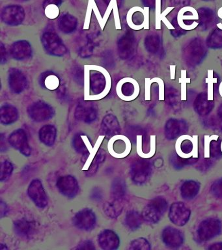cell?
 Instances as JSON below:
<instances>
[{"instance_id":"cell-33","label":"cell","mask_w":222,"mask_h":250,"mask_svg":"<svg viewBox=\"0 0 222 250\" xmlns=\"http://www.w3.org/2000/svg\"><path fill=\"white\" fill-rule=\"evenodd\" d=\"M106 157V151L104 150L100 149L97 151L91 165H90V168L87 172V176H93L97 172L100 165L104 162Z\"/></svg>"},{"instance_id":"cell-38","label":"cell","mask_w":222,"mask_h":250,"mask_svg":"<svg viewBox=\"0 0 222 250\" xmlns=\"http://www.w3.org/2000/svg\"><path fill=\"white\" fill-rule=\"evenodd\" d=\"M151 246L145 238H139L133 240L130 244L129 250H149Z\"/></svg>"},{"instance_id":"cell-5","label":"cell","mask_w":222,"mask_h":250,"mask_svg":"<svg viewBox=\"0 0 222 250\" xmlns=\"http://www.w3.org/2000/svg\"><path fill=\"white\" fill-rule=\"evenodd\" d=\"M28 113L31 119L38 123L49 121L55 114L53 107L42 101L31 105L28 107Z\"/></svg>"},{"instance_id":"cell-42","label":"cell","mask_w":222,"mask_h":250,"mask_svg":"<svg viewBox=\"0 0 222 250\" xmlns=\"http://www.w3.org/2000/svg\"><path fill=\"white\" fill-rule=\"evenodd\" d=\"M155 6H156V30H161V0H155Z\"/></svg>"},{"instance_id":"cell-29","label":"cell","mask_w":222,"mask_h":250,"mask_svg":"<svg viewBox=\"0 0 222 250\" xmlns=\"http://www.w3.org/2000/svg\"><path fill=\"white\" fill-rule=\"evenodd\" d=\"M200 184L194 180L184 182L181 188L182 197L187 200L194 199L200 192Z\"/></svg>"},{"instance_id":"cell-30","label":"cell","mask_w":222,"mask_h":250,"mask_svg":"<svg viewBox=\"0 0 222 250\" xmlns=\"http://www.w3.org/2000/svg\"><path fill=\"white\" fill-rule=\"evenodd\" d=\"M78 25L77 19L70 14H66L59 20V28L64 34H69L75 31Z\"/></svg>"},{"instance_id":"cell-27","label":"cell","mask_w":222,"mask_h":250,"mask_svg":"<svg viewBox=\"0 0 222 250\" xmlns=\"http://www.w3.org/2000/svg\"><path fill=\"white\" fill-rule=\"evenodd\" d=\"M72 144L74 149L78 153L82 154L83 155H87L92 147L89 138L87 136L82 134H78L74 136Z\"/></svg>"},{"instance_id":"cell-36","label":"cell","mask_w":222,"mask_h":250,"mask_svg":"<svg viewBox=\"0 0 222 250\" xmlns=\"http://www.w3.org/2000/svg\"><path fill=\"white\" fill-rule=\"evenodd\" d=\"M181 78H179V84H181V101H186L187 99V84L191 82V79L187 78V70H181Z\"/></svg>"},{"instance_id":"cell-9","label":"cell","mask_w":222,"mask_h":250,"mask_svg":"<svg viewBox=\"0 0 222 250\" xmlns=\"http://www.w3.org/2000/svg\"><path fill=\"white\" fill-rule=\"evenodd\" d=\"M8 142L11 147L18 150L25 157H29L32 153V149L29 145L26 132L23 129L15 130L9 136Z\"/></svg>"},{"instance_id":"cell-40","label":"cell","mask_w":222,"mask_h":250,"mask_svg":"<svg viewBox=\"0 0 222 250\" xmlns=\"http://www.w3.org/2000/svg\"><path fill=\"white\" fill-rule=\"evenodd\" d=\"M210 192L214 197L222 199V178L219 179L212 184Z\"/></svg>"},{"instance_id":"cell-2","label":"cell","mask_w":222,"mask_h":250,"mask_svg":"<svg viewBox=\"0 0 222 250\" xmlns=\"http://www.w3.org/2000/svg\"><path fill=\"white\" fill-rule=\"evenodd\" d=\"M176 153L184 159L198 158V137L197 136L182 135L175 144Z\"/></svg>"},{"instance_id":"cell-10","label":"cell","mask_w":222,"mask_h":250,"mask_svg":"<svg viewBox=\"0 0 222 250\" xmlns=\"http://www.w3.org/2000/svg\"><path fill=\"white\" fill-rule=\"evenodd\" d=\"M97 218L95 213L89 209L80 211L72 219L74 226L80 230L91 231L96 225Z\"/></svg>"},{"instance_id":"cell-14","label":"cell","mask_w":222,"mask_h":250,"mask_svg":"<svg viewBox=\"0 0 222 250\" xmlns=\"http://www.w3.org/2000/svg\"><path fill=\"white\" fill-rule=\"evenodd\" d=\"M151 173V163L147 161H137L134 163L131 170L132 180L136 184H143L147 181Z\"/></svg>"},{"instance_id":"cell-26","label":"cell","mask_w":222,"mask_h":250,"mask_svg":"<svg viewBox=\"0 0 222 250\" xmlns=\"http://www.w3.org/2000/svg\"><path fill=\"white\" fill-rule=\"evenodd\" d=\"M56 135V128L51 125H45L39 130V139L48 147H51L54 144Z\"/></svg>"},{"instance_id":"cell-56","label":"cell","mask_w":222,"mask_h":250,"mask_svg":"<svg viewBox=\"0 0 222 250\" xmlns=\"http://www.w3.org/2000/svg\"><path fill=\"white\" fill-rule=\"evenodd\" d=\"M16 1H28V0H16Z\"/></svg>"},{"instance_id":"cell-21","label":"cell","mask_w":222,"mask_h":250,"mask_svg":"<svg viewBox=\"0 0 222 250\" xmlns=\"http://www.w3.org/2000/svg\"><path fill=\"white\" fill-rule=\"evenodd\" d=\"M120 91L124 99L129 101L135 99L139 93L138 83L133 78L124 79L120 86Z\"/></svg>"},{"instance_id":"cell-1","label":"cell","mask_w":222,"mask_h":250,"mask_svg":"<svg viewBox=\"0 0 222 250\" xmlns=\"http://www.w3.org/2000/svg\"><path fill=\"white\" fill-rule=\"evenodd\" d=\"M167 209L168 203L166 200L162 197H157L151 200L145 206L141 215L143 220L154 224L160 220Z\"/></svg>"},{"instance_id":"cell-41","label":"cell","mask_w":222,"mask_h":250,"mask_svg":"<svg viewBox=\"0 0 222 250\" xmlns=\"http://www.w3.org/2000/svg\"><path fill=\"white\" fill-rule=\"evenodd\" d=\"M174 8H175V7H168V8H166L165 10H164L163 13H162L161 16H160V20H161V21L164 22V25H165V26L167 27L168 30H175V27H174L173 25L171 24V22H170V21L168 20V18H166V16H167V15L169 14V13L171 12V11L173 10Z\"/></svg>"},{"instance_id":"cell-35","label":"cell","mask_w":222,"mask_h":250,"mask_svg":"<svg viewBox=\"0 0 222 250\" xmlns=\"http://www.w3.org/2000/svg\"><path fill=\"white\" fill-rule=\"evenodd\" d=\"M217 78H214L213 70H208L207 78L205 79V83L207 84V100L208 101H213L214 100V84L217 83Z\"/></svg>"},{"instance_id":"cell-12","label":"cell","mask_w":222,"mask_h":250,"mask_svg":"<svg viewBox=\"0 0 222 250\" xmlns=\"http://www.w3.org/2000/svg\"><path fill=\"white\" fill-rule=\"evenodd\" d=\"M56 186L61 194L69 198L75 197L79 190L77 180L71 176L60 177L57 180Z\"/></svg>"},{"instance_id":"cell-18","label":"cell","mask_w":222,"mask_h":250,"mask_svg":"<svg viewBox=\"0 0 222 250\" xmlns=\"http://www.w3.org/2000/svg\"><path fill=\"white\" fill-rule=\"evenodd\" d=\"M162 240L170 248H178L183 243L184 236L181 232L173 227H167L162 232Z\"/></svg>"},{"instance_id":"cell-11","label":"cell","mask_w":222,"mask_h":250,"mask_svg":"<svg viewBox=\"0 0 222 250\" xmlns=\"http://www.w3.org/2000/svg\"><path fill=\"white\" fill-rule=\"evenodd\" d=\"M198 11L194 7L187 6L180 9L177 15V22L180 28L186 31H191L196 29L189 22L198 23L199 20Z\"/></svg>"},{"instance_id":"cell-15","label":"cell","mask_w":222,"mask_h":250,"mask_svg":"<svg viewBox=\"0 0 222 250\" xmlns=\"http://www.w3.org/2000/svg\"><path fill=\"white\" fill-rule=\"evenodd\" d=\"M10 53L13 58L16 60H26L32 55V47L27 40H18L11 45Z\"/></svg>"},{"instance_id":"cell-25","label":"cell","mask_w":222,"mask_h":250,"mask_svg":"<svg viewBox=\"0 0 222 250\" xmlns=\"http://www.w3.org/2000/svg\"><path fill=\"white\" fill-rule=\"evenodd\" d=\"M218 138L217 135L206 136L205 137V157L208 158L210 155L213 157H219L222 151L220 142L217 141Z\"/></svg>"},{"instance_id":"cell-54","label":"cell","mask_w":222,"mask_h":250,"mask_svg":"<svg viewBox=\"0 0 222 250\" xmlns=\"http://www.w3.org/2000/svg\"><path fill=\"white\" fill-rule=\"evenodd\" d=\"M219 93L220 96H221V97L222 98V82L220 83V86H219Z\"/></svg>"},{"instance_id":"cell-4","label":"cell","mask_w":222,"mask_h":250,"mask_svg":"<svg viewBox=\"0 0 222 250\" xmlns=\"http://www.w3.org/2000/svg\"><path fill=\"white\" fill-rule=\"evenodd\" d=\"M222 223L216 218H208L201 222L198 227L197 236L201 242L208 241L220 233Z\"/></svg>"},{"instance_id":"cell-53","label":"cell","mask_w":222,"mask_h":250,"mask_svg":"<svg viewBox=\"0 0 222 250\" xmlns=\"http://www.w3.org/2000/svg\"><path fill=\"white\" fill-rule=\"evenodd\" d=\"M218 16L220 18L222 19V7L218 11Z\"/></svg>"},{"instance_id":"cell-39","label":"cell","mask_w":222,"mask_h":250,"mask_svg":"<svg viewBox=\"0 0 222 250\" xmlns=\"http://www.w3.org/2000/svg\"><path fill=\"white\" fill-rule=\"evenodd\" d=\"M181 130L179 125L176 124V123H170L166 129V137L168 139L173 140L180 135Z\"/></svg>"},{"instance_id":"cell-57","label":"cell","mask_w":222,"mask_h":250,"mask_svg":"<svg viewBox=\"0 0 222 250\" xmlns=\"http://www.w3.org/2000/svg\"><path fill=\"white\" fill-rule=\"evenodd\" d=\"M220 147H221V151L222 153V141L221 143H220Z\"/></svg>"},{"instance_id":"cell-48","label":"cell","mask_w":222,"mask_h":250,"mask_svg":"<svg viewBox=\"0 0 222 250\" xmlns=\"http://www.w3.org/2000/svg\"><path fill=\"white\" fill-rule=\"evenodd\" d=\"M0 51H1V64H3V63H6L7 55L6 49L2 43H1V45H0Z\"/></svg>"},{"instance_id":"cell-31","label":"cell","mask_w":222,"mask_h":250,"mask_svg":"<svg viewBox=\"0 0 222 250\" xmlns=\"http://www.w3.org/2000/svg\"><path fill=\"white\" fill-rule=\"evenodd\" d=\"M142 215L135 211H129L125 216V225L129 230L135 231L141 226L143 222Z\"/></svg>"},{"instance_id":"cell-19","label":"cell","mask_w":222,"mask_h":250,"mask_svg":"<svg viewBox=\"0 0 222 250\" xmlns=\"http://www.w3.org/2000/svg\"><path fill=\"white\" fill-rule=\"evenodd\" d=\"M90 89L95 95H101L106 89L107 81L106 76L100 71H95L90 75Z\"/></svg>"},{"instance_id":"cell-45","label":"cell","mask_w":222,"mask_h":250,"mask_svg":"<svg viewBox=\"0 0 222 250\" xmlns=\"http://www.w3.org/2000/svg\"><path fill=\"white\" fill-rule=\"evenodd\" d=\"M76 249L94 250L95 249V246H94L93 242L89 241V240H85V241L82 242L79 245H78Z\"/></svg>"},{"instance_id":"cell-51","label":"cell","mask_w":222,"mask_h":250,"mask_svg":"<svg viewBox=\"0 0 222 250\" xmlns=\"http://www.w3.org/2000/svg\"><path fill=\"white\" fill-rule=\"evenodd\" d=\"M47 1L49 5H55L59 7L62 3L63 0H47Z\"/></svg>"},{"instance_id":"cell-47","label":"cell","mask_w":222,"mask_h":250,"mask_svg":"<svg viewBox=\"0 0 222 250\" xmlns=\"http://www.w3.org/2000/svg\"><path fill=\"white\" fill-rule=\"evenodd\" d=\"M144 14V22H143V28L145 30L149 29V7H145L143 9Z\"/></svg>"},{"instance_id":"cell-16","label":"cell","mask_w":222,"mask_h":250,"mask_svg":"<svg viewBox=\"0 0 222 250\" xmlns=\"http://www.w3.org/2000/svg\"><path fill=\"white\" fill-rule=\"evenodd\" d=\"M74 117L78 121L91 123L96 120L97 109L91 104H80L76 107Z\"/></svg>"},{"instance_id":"cell-46","label":"cell","mask_w":222,"mask_h":250,"mask_svg":"<svg viewBox=\"0 0 222 250\" xmlns=\"http://www.w3.org/2000/svg\"><path fill=\"white\" fill-rule=\"evenodd\" d=\"M93 46L91 43H88L85 47L82 48L81 54L83 57H89L90 55L93 53Z\"/></svg>"},{"instance_id":"cell-7","label":"cell","mask_w":222,"mask_h":250,"mask_svg":"<svg viewBox=\"0 0 222 250\" xmlns=\"http://www.w3.org/2000/svg\"><path fill=\"white\" fill-rule=\"evenodd\" d=\"M191 211L183 202H176L170 207L169 218L172 223L178 226H183L188 222Z\"/></svg>"},{"instance_id":"cell-34","label":"cell","mask_w":222,"mask_h":250,"mask_svg":"<svg viewBox=\"0 0 222 250\" xmlns=\"http://www.w3.org/2000/svg\"><path fill=\"white\" fill-rule=\"evenodd\" d=\"M41 84L47 89L53 90L58 88L59 80L58 77L51 72H47L42 77Z\"/></svg>"},{"instance_id":"cell-20","label":"cell","mask_w":222,"mask_h":250,"mask_svg":"<svg viewBox=\"0 0 222 250\" xmlns=\"http://www.w3.org/2000/svg\"><path fill=\"white\" fill-rule=\"evenodd\" d=\"M101 128L105 135L109 137L118 135L120 132V123L117 117L112 114L106 115L103 118Z\"/></svg>"},{"instance_id":"cell-13","label":"cell","mask_w":222,"mask_h":250,"mask_svg":"<svg viewBox=\"0 0 222 250\" xmlns=\"http://www.w3.org/2000/svg\"><path fill=\"white\" fill-rule=\"evenodd\" d=\"M8 82L11 91L15 94L22 93L28 86L26 76L22 71L17 68L9 69Z\"/></svg>"},{"instance_id":"cell-6","label":"cell","mask_w":222,"mask_h":250,"mask_svg":"<svg viewBox=\"0 0 222 250\" xmlns=\"http://www.w3.org/2000/svg\"><path fill=\"white\" fill-rule=\"evenodd\" d=\"M25 16L24 8L17 5H7L1 13V21L10 26H17L22 24Z\"/></svg>"},{"instance_id":"cell-52","label":"cell","mask_w":222,"mask_h":250,"mask_svg":"<svg viewBox=\"0 0 222 250\" xmlns=\"http://www.w3.org/2000/svg\"><path fill=\"white\" fill-rule=\"evenodd\" d=\"M7 206L2 201H1V217L2 218L3 216H5L7 214Z\"/></svg>"},{"instance_id":"cell-55","label":"cell","mask_w":222,"mask_h":250,"mask_svg":"<svg viewBox=\"0 0 222 250\" xmlns=\"http://www.w3.org/2000/svg\"><path fill=\"white\" fill-rule=\"evenodd\" d=\"M105 3H106L107 5H108L110 3L111 0H103Z\"/></svg>"},{"instance_id":"cell-50","label":"cell","mask_w":222,"mask_h":250,"mask_svg":"<svg viewBox=\"0 0 222 250\" xmlns=\"http://www.w3.org/2000/svg\"><path fill=\"white\" fill-rule=\"evenodd\" d=\"M208 250H222V242H218V243L212 244V246L208 248Z\"/></svg>"},{"instance_id":"cell-28","label":"cell","mask_w":222,"mask_h":250,"mask_svg":"<svg viewBox=\"0 0 222 250\" xmlns=\"http://www.w3.org/2000/svg\"><path fill=\"white\" fill-rule=\"evenodd\" d=\"M122 200L116 199L112 198V200L106 201L104 205V212L106 216L111 218H118L121 214L123 206L121 202Z\"/></svg>"},{"instance_id":"cell-23","label":"cell","mask_w":222,"mask_h":250,"mask_svg":"<svg viewBox=\"0 0 222 250\" xmlns=\"http://www.w3.org/2000/svg\"><path fill=\"white\" fill-rule=\"evenodd\" d=\"M133 36L131 34H126L120 38L118 42V50L120 58H129L133 51Z\"/></svg>"},{"instance_id":"cell-37","label":"cell","mask_w":222,"mask_h":250,"mask_svg":"<svg viewBox=\"0 0 222 250\" xmlns=\"http://www.w3.org/2000/svg\"><path fill=\"white\" fill-rule=\"evenodd\" d=\"M13 171V165L9 161H5L1 163V182L7 181L10 178Z\"/></svg>"},{"instance_id":"cell-3","label":"cell","mask_w":222,"mask_h":250,"mask_svg":"<svg viewBox=\"0 0 222 250\" xmlns=\"http://www.w3.org/2000/svg\"><path fill=\"white\" fill-rule=\"evenodd\" d=\"M41 43L47 53L53 56L61 57L68 53L66 45L54 33H45L41 36Z\"/></svg>"},{"instance_id":"cell-43","label":"cell","mask_w":222,"mask_h":250,"mask_svg":"<svg viewBox=\"0 0 222 250\" xmlns=\"http://www.w3.org/2000/svg\"><path fill=\"white\" fill-rule=\"evenodd\" d=\"M153 82L157 83L159 86V101H164V92H165V87H164V82L162 79L160 78H153Z\"/></svg>"},{"instance_id":"cell-22","label":"cell","mask_w":222,"mask_h":250,"mask_svg":"<svg viewBox=\"0 0 222 250\" xmlns=\"http://www.w3.org/2000/svg\"><path fill=\"white\" fill-rule=\"evenodd\" d=\"M35 230V224L26 219H20L14 222L15 233L21 238H30L33 235Z\"/></svg>"},{"instance_id":"cell-17","label":"cell","mask_w":222,"mask_h":250,"mask_svg":"<svg viewBox=\"0 0 222 250\" xmlns=\"http://www.w3.org/2000/svg\"><path fill=\"white\" fill-rule=\"evenodd\" d=\"M100 247L104 250H117L120 246V240L118 234L112 230H107L101 232L98 236Z\"/></svg>"},{"instance_id":"cell-24","label":"cell","mask_w":222,"mask_h":250,"mask_svg":"<svg viewBox=\"0 0 222 250\" xmlns=\"http://www.w3.org/2000/svg\"><path fill=\"white\" fill-rule=\"evenodd\" d=\"M0 121L1 124L9 125L16 122L18 118V112L15 107L11 105L3 106L0 109Z\"/></svg>"},{"instance_id":"cell-32","label":"cell","mask_w":222,"mask_h":250,"mask_svg":"<svg viewBox=\"0 0 222 250\" xmlns=\"http://www.w3.org/2000/svg\"><path fill=\"white\" fill-rule=\"evenodd\" d=\"M111 194L114 199H122L126 194V184L124 180L120 179H116L114 180L111 188Z\"/></svg>"},{"instance_id":"cell-44","label":"cell","mask_w":222,"mask_h":250,"mask_svg":"<svg viewBox=\"0 0 222 250\" xmlns=\"http://www.w3.org/2000/svg\"><path fill=\"white\" fill-rule=\"evenodd\" d=\"M153 82V79H145V99L146 101H150L151 100V86Z\"/></svg>"},{"instance_id":"cell-8","label":"cell","mask_w":222,"mask_h":250,"mask_svg":"<svg viewBox=\"0 0 222 250\" xmlns=\"http://www.w3.org/2000/svg\"><path fill=\"white\" fill-rule=\"evenodd\" d=\"M28 194L37 207L44 209L48 205V197L43 184L39 180H32L29 185Z\"/></svg>"},{"instance_id":"cell-49","label":"cell","mask_w":222,"mask_h":250,"mask_svg":"<svg viewBox=\"0 0 222 250\" xmlns=\"http://www.w3.org/2000/svg\"><path fill=\"white\" fill-rule=\"evenodd\" d=\"M170 79L171 80H175L176 65H170Z\"/></svg>"}]
</instances>
